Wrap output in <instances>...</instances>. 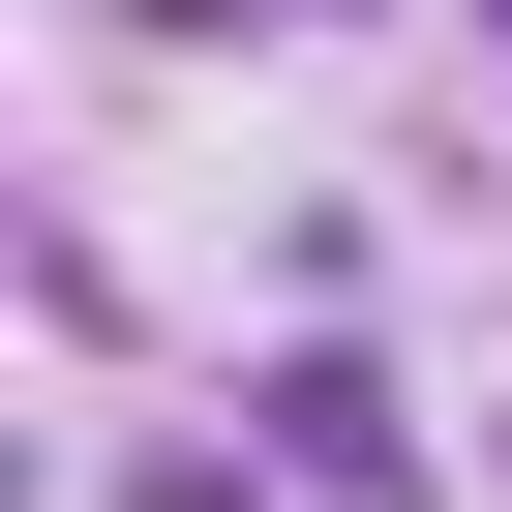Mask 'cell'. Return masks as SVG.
<instances>
[{"label": "cell", "mask_w": 512, "mask_h": 512, "mask_svg": "<svg viewBox=\"0 0 512 512\" xmlns=\"http://www.w3.org/2000/svg\"><path fill=\"white\" fill-rule=\"evenodd\" d=\"M272 482H332V512H392V482H422V422H392V362H332V332H302V362H272Z\"/></svg>", "instance_id": "obj_1"}]
</instances>
